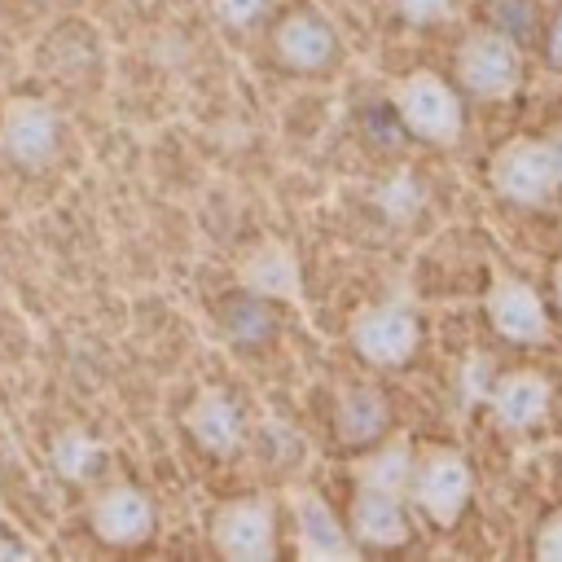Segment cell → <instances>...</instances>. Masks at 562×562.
Returning <instances> with one entry per match:
<instances>
[{
  "label": "cell",
  "instance_id": "obj_9",
  "mask_svg": "<svg viewBox=\"0 0 562 562\" xmlns=\"http://www.w3.org/2000/svg\"><path fill=\"white\" fill-rule=\"evenodd\" d=\"M483 316L496 329V338H505L514 347H536V342H549V334H553V321H549L540 290L522 277L496 272L487 294H483Z\"/></svg>",
  "mask_w": 562,
  "mask_h": 562
},
{
  "label": "cell",
  "instance_id": "obj_21",
  "mask_svg": "<svg viewBox=\"0 0 562 562\" xmlns=\"http://www.w3.org/2000/svg\"><path fill=\"white\" fill-rule=\"evenodd\" d=\"M206 9L224 31H250L263 18L268 0H206Z\"/></svg>",
  "mask_w": 562,
  "mask_h": 562
},
{
  "label": "cell",
  "instance_id": "obj_10",
  "mask_svg": "<svg viewBox=\"0 0 562 562\" xmlns=\"http://www.w3.org/2000/svg\"><path fill=\"white\" fill-rule=\"evenodd\" d=\"M237 285L259 303H299L303 299V263L290 241L263 237L237 259Z\"/></svg>",
  "mask_w": 562,
  "mask_h": 562
},
{
  "label": "cell",
  "instance_id": "obj_14",
  "mask_svg": "<svg viewBox=\"0 0 562 562\" xmlns=\"http://www.w3.org/2000/svg\"><path fill=\"white\" fill-rule=\"evenodd\" d=\"M184 435L206 452V457H233L246 443V413L233 395H224L220 386H202L189 408H184Z\"/></svg>",
  "mask_w": 562,
  "mask_h": 562
},
{
  "label": "cell",
  "instance_id": "obj_27",
  "mask_svg": "<svg viewBox=\"0 0 562 562\" xmlns=\"http://www.w3.org/2000/svg\"><path fill=\"white\" fill-rule=\"evenodd\" d=\"M0 158H4V149H0Z\"/></svg>",
  "mask_w": 562,
  "mask_h": 562
},
{
  "label": "cell",
  "instance_id": "obj_8",
  "mask_svg": "<svg viewBox=\"0 0 562 562\" xmlns=\"http://www.w3.org/2000/svg\"><path fill=\"white\" fill-rule=\"evenodd\" d=\"M154 527H158V509L149 492L127 479L105 483L88 496V531L110 549H136L154 536Z\"/></svg>",
  "mask_w": 562,
  "mask_h": 562
},
{
  "label": "cell",
  "instance_id": "obj_24",
  "mask_svg": "<svg viewBox=\"0 0 562 562\" xmlns=\"http://www.w3.org/2000/svg\"><path fill=\"white\" fill-rule=\"evenodd\" d=\"M544 57H549V66H558V70H562V9H558V13H553V22H549Z\"/></svg>",
  "mask_w": 562,
  "mask_h": 562
},
{
  "label": "cell",
  "instance_id": "obj_26",
  "mask_svg": "<svg viewBox=\"0 0 562 562\" xmlns=\"http://www.w3.org/2000/svg\"><path fill=\"white\" fill-rule=\"evenodd\" d=\"M549 290H553V303L562 307V255H558V263H553V272H549Z\"/></svg>",
  "mask_w": 562,
  "mask_h": 562
},
{
  "label": "cell",
  "instance_id": "obj_11",
  "mask_svg": "<svg viewBox=\"0 0 562 562\" xmlns=\"http://www.w3.org/2000/svg\"><path fill=\"white\" fill-rule=\"evenodd\" d=\"M272 57L294 75H321L338 61V31L316 9H294L272 26Z\"/></svg>",
  "mask_w": 562,
  "mask_h": 562
},
{
  "label": "cell",
  "instance_id": "obj_25",
  "mask_svg": "<svg viewBox=\"0 0 562 562\" xmlns=\"http://www.w3.org/2000/svg\"><path fill=\"white\" fill-rule=\"evenodd\" d=\"M544 149H549V158H553V171H558V180H562V119L544 132Z\"/></svg>",
  "mask_w": 562,
  "mask_h": 562
},
{
  "label": "cell",
  "instance_id": "obj_13",
  "mask_svg": "<svg viewBox=\"0 0 562 562\" xmlns=\"http://www.w3.org/2000/svg\"><path fill=\"white\" fill-rule=\"evenodd\" d=\"M294 553L303 562H351L360 558V544L347 531V518L329 509L321 492H294Z\"/></svg>",
  "mask_w": 562,
  "mask_h": 562
},
{
  "label": "cell",
  "instance_id": "obj_23",
  "mask_svg": "<svg viewBox=\"0 0 562 562\" xmlns=\"http://www.w3.org/2000/svg\"><path fill=\"white\" fill-rule=\"evenodd\" d=\"M395 13L408 26H439L457 13V0H395Z\"/></svg>",
  "mask_w": 562,
  "mask_h": 562
},
{
  "label": "cell",
  "instance_id": "obj_18",
  "mask_svg": "<svg viewBox=\"0 0 562 562\" xmlns=\"http://www.w3.org/2000/svg\"><path fill=\"white\" fill-rule=\"evenodd\" d=\"M48 461L57 470V479L66 483H92L105 465V443L88 430V426H61L53 439H48Z\"/></svg>",
  "mask_w": 562,
  "mask_h": 562
},
{
  "label": "cell",
  "instance_id": "obj_7",
  "mask_svg": "<svg viewBox=\"0 0 562 562\" xmlns=\"http://www.w3.org/2000/svg\"><path fill=\"white\" fill-rule=\"evenodd\" d=\"M61 145V119L40 92H13L0 105V149L13 167H48Z\"/></svg>",
  "mask_w": 562,
  "mask_h": 562
},
{
  "label": "cell",
  "instance_id": "obj_20",
  "mask_svg": "<svg viewBox=\"0 0 562 562\" xmlns=\"http://www.w3.org/2000/svg\"><path fill=\"white\" fill-rule=\"evenodd\" d=\"M492 378H496L492 356H487V351H465V360H461V369H457V395H461V404H465V408L483 404L487 391H492Z\"/></svg>",
  "mask_w": 562,
  "mask_h": 562
},
{
  "label": "cell",
  "instance_id": "obj_3",
  "mask_svg": "<svg viewBox=\"0 0 562 562\" xmlns=\"http://www.w3.org/2000/svg\"><path fill=\"white\" fill-rule=\"evenodd\" d=\"M470 496H474V470H470V457L461 448L435 443L413 461V479H408L404 501L422 518H430L439 531L457 527V518L465 514Z\"/></svg>",
  "mask_w": 562,
  "mask_h": 562
},
{
  "label": "cell",
  "instance_id": "obj_19",
  "mask_svg": "<svg viewBox=\"0 0 562 562\" xmlns=\"http://www.w3.org/2000/svg\"><path fill=\"white\" fill-rule=\"evenodd\" d=\"M373 206H378L391 224H413L417 211L426 206V184L417 180L413 167H395V171L373 189Z\"/></svg>",
  "mask_w": 562,
  "mask_h": 562
},
{
  "label": "cell",
  "instance_id": "obj_17",
  "mask_svg": "<svg viewBox=\"0 0 562 562\" xmlns=\"http://www.w3.org/2000/svg\"><path fill=\"white\" fill-rule=\"evenodd\" d=\"M413 443L408 439H378L364 448V457L351 461V479L356 487H373V492H391V496H404L408 492V479H413Z\"/></svg>",
  "mask_w": 562,
  "mask_h": 562
},
{
  "label": "cell",
  "instance_id": "obj_6",
  "mask_svg": "<svg viewBox=\"0 0 562 562\" xmlns=\"http://www.w3.org/2000/svg\"><path fill=\"white\" fill-rule=\"evenodd\" d=\"M487 184L509 206H544L562 193L544 136H509L487 158Z\"/></svg>",
  "mask_w": 562,
  "mask_h": 562
},
{
  "label": "cell",
  "instance_id": "obj_16",
  "mask_svg": "<svg viewBox=\"0 0 562 562\" xmlns=\"http://www.w3.org/2000/svg\"><path fill=\"white\" fill-rule=\"evenodd\" d=\"M334 430L347 448H369L391 430V400L369 382H351L334 404Z\"/></svg>",
  "mask_w": 562,
  "mask_h": 562
},
{
  "label": "cell",
  "instance_id": "obj_12",
  "mask_svg": "<svg viewBox=\"0 0 562 562\" xmlns=\"http://www.w3.org/2000/svg\"><path fill=\"white\" fill-rule=\"evenodd\" d=\"M501 430H536L553 413V378L540 369H496L483 400Z\"/></svg>",
  "mask_w": 562,
  "mask_h": 562
},
{
  "label": "cell",
  "instance_id": "obj_4",
  "mask_svg": "<svg viewBox=\"0 0 562 562\" xmlns=\"http://www.w3.org/2000/svg\"><path fill=\"white\" fill-rule=\"evenodd\" d=\"M206 540L224 562H272L281 549L277 501L263 492L220 501L206 518Z\"/></svg>",
  "mask_w": 562,
  "mask_h": 562
},
{
  "label": "cell",
  "instance_id": "obj_22",
  "mask_svg": "<svg viewBox=\"0 0 562 562\" xmlns=\"http://www.w3.org/2000/svg\"><path fill=\"white\" fill-rule=\"evenodd\" d=\"M531 558L536 562H562V505L549 509L531 536Z\"/></svg>",
  "mask_w": 562,
  "mask_h": 562
},
{
  "label": "cell",
  "instance_id": "obj_15",
  "mask_svg": "<svg viewBox=\"0 0 562 562\" xmlns=\"http://www.w3.org/2000/svg\"><path fill=\"white\" fill-rule=\"evenodd\" d=\"M347 531L360 549H400L413 540V518H408V501L391 496V492H373V487H356L351 505H347Z\"/></svg>",
  "mask_w": 562,
  "mask_h": 562
},
{
  "label": "cell",
  "instance_id": "obj_1",
  "mask_svg": "<svg viewBox=\"0 0 562 562\" xmlns=\"http://www.w3.org/2000/svg\"><path fill=\"white\" fill-rule=\"evenodd\" d=\"M391 110L422 145L452 149L465 136V92L439 70H408L391 83Z\"/></svg>",
  "mask_w": 562,
  "mask_h": 562
},
{
  "label": "cell",
  "instance_id": "obj_5",
  "mask_svg": "<svg viewBox=\"0 0 562 562\" xmlns=\"http://www.w3.org/2000/svg\"><path fill=\"white\" fill-rule=\"evenodd\" d=\"M347 342L369 369H404L422 351V321L404 299H378L356 307L347 321Z\"/></svg>",
  "mask_w": 562,
  "mask_h": 562
},
{
  "label": "cell",
  "instance_id": "obj_2",
  "mask_svg": "<svg viewBox=\"0 0 562 562\" xmlns=\"http://www.w3.org/2000/svg\"><path fill=\"white\" fill-rule=\"evenodd\" d=\"M522 44L505 26H474L452 53V79L474 101H509L522 88Z\"/></svg>",
  "mask_w": 562,
  "mask_h": 562
}]
</instances>
